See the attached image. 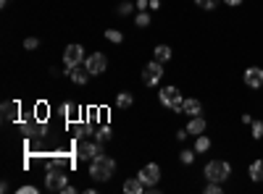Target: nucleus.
<instances>
[{"label": "nucleus", "instance_id": "1", "mask_svg": "<svg viewBox=\"0 0 263 194\" xmlns=\"http://www.w3.org/2000/svg\"><path fill=\"white\" fill-rule=\"evenodd\" d=\"M116 174V160L108 155H98L95 160H90V176L95 181H108Z\"/></svg>", "mask_w": 263, "mask_h": 194}, {"label": "nucleus", "instance_id": "2", "mask_svg": "<svg viewBox=\"0 0 263 194\" xmlns=\"http://www.w3.org/2000/svg\"><path fill=\"white\" fill-rule=\"evenodd\" d=\"M203 176H205V181L224 184V181L232 176V165H229L227 160H211V163L203 168Z\"/></svg>", "mask_w": 263, "mask_h": 194}, {"label": "nucleus", "instance_id": "3", "mask_svg": "<svg viewBox=\"0 0 263 194\" xmlns=\"http://www.w3.org/2000/svg\"><path fill=\"white\" fill-rule=\"evenodd\" d=\"M158 100H161V105L163 107H171L174 113H182V92L177 90V87H163L161 92H158Z\"/></svg>", "mask_w": 263, "mask_h": 194}, {"label": "nucleus", "instance_id": "4", "mask_svg": "<svg viewBox=\"0 0 263 194\" xmlns=\"http://www.w3.org/2000/svg\"><path fill=\"white\" fill-rule=\"evenodd\" d=\"M66 184H69V176L63 174V168L50 165V168H48V176H45V186H48L50 191H63Z\"/></svg>", "mask_w": 263, "mask_h": 194}, {"label": "nucleus", "instance_id": "5", "mask_svg": "<svg viewBox=\"0 0 263 194\" xmlns=\"http://www.w3.org/2000/svg\"><path fill=\"white\" fill-rule=\"evenodd\" d=\"M87 60V55H84V48L82 45H69L63 50V66L66 69H77V66H82V63Z\"/></svg>", "mask_w": 263, "mask_h": 194}, {"label": "nucleus", "instance_id": "6", "mask_svg": "<svg viewBox=\"0 0 263 194\" xmlns=\"http://www.w3.org/2000/svg\"><path fill=\"white\" fill-rule=\"evenodd\" d=\"M161 76H163V63L161 60H150L142 69V84H147V87H156L161 81Z\"/></svg>", "mask_w": 263, "mask_h": 194}, {"label": "nucleus", "instance_id": "7", "mask_svg": "<svg viewBox=\"0 0 263 194\" xmlns=\"http://www.w3.org/2000/svg\"><path fill=\"white\" fill-rule=\"evenodd\" d=\"M84 69L90 71L92 76H100V74L108 69V58H105L103 53H92V55H87V60H84Z\"/></svg>", "mask_w": 263, "mask_h": 194}, {"label": "nucleus", "instance_id": "8", "mask_svg": "<svg viewBox=\"0 0 263 194\" xmlns=\"http://www.w3.org/2000/svg\"><path fill=\"white\" fill-rule=\"evenodd\" d=\"M140 181L147 186V189H156V184L161 181V168L156 163H147L142 170H140Z\"/></svg>", "mask_w": 263, "mask_h": 194}, {"label": "nucleus", "instance_id": "9", "mask_svg": "<svg viewBox=\"0 0 263 194\" xmlns=\"http://www.w3.org/2000/svg\"><path fill=\"white\" fill-rule=\"evenodd\" d=\"M77 155H79V160H95L98 155H103V149H100V144H92V142H79Z\"/></svg>", "mask_w": 263, "mask_h": 194}, {"label": "nucleus", "instance_id": "10", "mask_svg": "<svg viewBox=\"0 0 263 194\" xmlns=\"http://www.w3.org/2000/svg\"><path fill=\"white\" fill-rule=\"evenodd\" d=\"M245 84L248 87H253V90H260L263 87V69H258V66H250L248 71H245Z\"/></svg>", "mask_w": 263, "mask_h": 194}, {"label": "nucleus", "instance_id": "11", "mask_svg": "<svg viewBox=\"0 0 263 194\" xmlns=\"http://www.w3.org/2000/svg\"><path fill=\"white\" fill-rule=\"evenodd\" d=\"M187 134H190V137L205 134V118H203V116H192L190 123H187Z\"/></svg>", "mask_w": 263, "mask_h": 194}, {"label": "nucleus", "instance_id": "12", "mask_svg": "<svg viewBox=\"0 0 263 194\" xmlns=\"http://www.w3.org/2000/svg\"><path fill=\"white\" fill-rule=\"evenodd\" d=\"M182 113L190 116V118H192V116H200V113H203V102H200V100H195V97L184 100V102H182Z\"/></svg>", "mask_w": 263, "mask_h": 194}, {"label": "nucleus", "instance_id": "13", "mask_svg": "<svg viewBox=\"0 0 263 194\" xmlns=\"http://www.w3.org/2000/svg\"><path fill=\"white\" fill-rule=\"evenodd\" d=\"M69 74H71V81H74V84H79V87H82V84H87V81H90V76H92L90 71H87V69H82V66L71 69Z\"/></svg>", "mask_w": 263, "mask_h": 194}, {"label": "nucleus", "instance_id": "14", "mask_svg": "<svg viewBox=\"0 0 263 194\" xmlns=\"http://www.w3.org/2000/svg\"><path fill=\"white\" fill-rule=\"evenodd\" d=\"M18 116V102L16 100H6L3 102V121H13Z\"/></svg>", "mask_w": 263, "mask_h": 194}, {"label": "nucleus", "instance_id": "15", "mask_svg": "<svg viewBox=\"0 0 263 194\" xmlns=\"http://www.w3.org/2000/svg\"><path fill=\"white\" fill-rule=\"evenodd\" d=\"M145 189H147V186L140 181V176H137V179H129V181H124V191H126V194H142Z\"/></svg>", "mask_w": 263, "mask_h": 194}, {"label": "nucleus", "instance_id": "16", "mask_svg": "<svg viewBox=\"0 0 263 194\" xmlns=\"http://www.w3.org/2000/svg\"><path fill=\"white\" fill-rule=\"evenodd\" d=\"M250 179H253V181H263V158L250 165Z\"/></svg>", "mask_w": 263, "mask_h": 194}, {"label": "nucleus", "instance_id": "17", "mask_svg": "<svg viewBox=\"0 0 263 194\" xmlns=\"http://www.w3.org/2000/svg\"><path fill=\"white\" fill-rule=\"evenodd\" d=\"M24 134L27 137H42V134H45V126H42V123H37V126L34 123H27L24 126Z\"/></svg>", "mask_w": 263, "mask_h": 194}, {"label": "nucleus", "instance_id": "18", "mask_svg": "<svg viewBox=\"0 0 263 194\" xmlns=\"http://www.w3.org/2000/svg\"><path fill=\"white\" fill-rule=\"evenodd\" d=\"M208 149H211V139L205 134H200L195 139V153H208Z\"/></svg>", "mask_w": 263, "mask_h": 194}, {"label": "nucleus", "instance_id": "19", "mask_svg": "<svg viewBox=\"0 0 263 194\" xmlns=\"http://www.w3.org/2000/svg\"><path fill=\"white\" fill-rule=\"evenodd\" d=\"M132 102H135V97H132L129 92H119L116 95V105L119 107H132Z\"/></svg>", "mask_w": 263, "mask_h": 194}, {"label": "nucleus", "instance_id": "20", "mask_svg": "<svg viewBox=\"0 0 263 194\" xmlns=\"http://www.w3.org/2000/svg\"><path fill=\"white\" fill-rule=\"evenodd\" d=\"M168 58H171V48H168V45H158V48H156V60L166 63Z\"/></svg>", "mask_w": 263, "mask_h": 194}, {"label": "nucleus", "instance_id": "21", "mask_svg": "<svg viewBox=\"0 0 263 194\" xmlns=\"http://www.w3.org/2000/svg\"><path fill=\"white\" fill-rule=\"evenodd\" d=\"M135 21H137V27H140V29H142V27H150V13H147V11H140Z\"/></svg>", "mask_w": 263, "mask_h": 194}, {"label": "nucleus", "instance_id": "22", "mask_svg": "<svg viewBox=\"0 0 263 194\" xmlns=\"http://www.w3.org/2000/svg\"><path fill=\"white\" fill-rule=\"evenodd\" d=\"M195 3H197V8H203V11H213L218 6V0H195Z\"/></svg>", "mask_w": 263, "mask_h": 194}, {"label": "nucleus", "instance_id": "23", "mask_svg": "<svg viewBox=\"0 0 263 194\" xmlns=\"http://www.w3.org/2000/svg\"><path fill=\"white\" fill-rule=\"evenodd\" d=\"M195 155H197L195 149H184V153H179V160H182L184 165H190V163L195 160Z\"/></svg>", "mask_w": 263, "mask_h": 194}, {"label": "nucleus", "instance_id": "24", "mask_svg": "<svg viewBox=\"0 0 263 194\" xmlns=\"http://www.w3.org/2000/svg\"><path fill=\"white\" fill-rule=\"evenodd\" d=\"M224 189H221V184H218V181H208L205 184V194H221Z\"/></svg>", "mask_w": 263, "mask_h": 194}, {"label": "nucleus", "instance_id": "25", "mask_svg": "<svg viewBox=\"0 0 263 194\" xmlns=\"http://www.w3.org/2000/svg\"><path fill=\"white\" fill-rule=\"evenodd\" d=\"M74 111H77V105H74V102H63L58 113H61V116H66V118H69V116H71Z\"/></svg>", "mask_w": 263, "mask_h": 194}, {"label": "nucleus", "instance_id": "26", "mask_svg": "<svg viewBox=\"0 0 263 194\" xmlns=\"http://www.w3.org/2000/svg\"><path fill=\"white\" fill-rule=\"evenodd\" d=\"M253 139H260L263 137V121H253Z\"/></svg>", "mask_w": 263, "mask_h": 194}, {"label": "nucleus", "instance_id": "27", "mask_svg": "<svg viewBox=\"0 0 263 194\" xmlns=\"http://www.w3.org/2000/svg\"><path fill=\"white\" fill-rule=\"evenodd\" d=\"M105 39H111V42H121V39H124V34H121V32H116V29H108V32H105Z\"/></svg>", "mask_w": 263, "mask_h": 194}, {"label": "nucleus", "instance_id": "28", "mask_svg": "<svg viewBox=\"0 0 263 194\" xmlns=\"http://www.w3.org/2000/svg\"><path fill=\"white\" fill-rule=\"evenodd\" d=\"M24 48H27V50H37V48H40V39H37V37H29V39L24 42Z\"/></svg>", "mask_w": 263, "mask_h": 194}, {"label": "nucleus", "instance_id": "29", "mask_svg": "<svg viewBox=\"0 0 263 194\" xmlns=\"http://www.w3.org/2000/svg\"><path fill=\"white\" fill-rule=\"evenodd\" d=\"M132 8H137V6H132V3H121V6H119V13H121V16H126V13H132Z\"/></svg>", "mask_w": 263, "mask_h": 194}, {"label": "nucleus", "instance_id": "30", "mask_svg": "<svg viewBox=\"0 0 263 194\" xmlns=\"http://www.w3.org/2000/svg\"><path fill=\"white\" fill-rule=\"evenodd\" d=\"M95 137H98V139H108V137H111V128H108V126H103V128H100V132H98Z\"/></svg>", "mask_w": 263, "mask_h": 194}, {"label": "nucleus", "instance_id": "31", "mask_svg": "<svg viewBox=\"0 0 263 194\" xmlns=\"http://www.w3.org/2000/svg\"><path fill=\"white\" fill-rule=\"evenodd\" d=\"M34 191H37V186H29V184H24L18 189V194H34Z\"/></svg>", "mask_w": 263, "mask_h": 194}, {"label": "nucleus", "instance_id": "32", "mask_svg": "<svg viewBox=\"0 0 263 194\" xmlns=\"http://www.w3.org/2000/svg\"><path fill=\"white\" fill-rule=\"evenodd\" d=\"M137 8H140V11H145V8H150V0H137Z\"/></svg>", "mask_w": 263, "mask_h": 194}, {"label": "nucleus", "instance_id": "33", "mask_svg": "<svg viewBox=\"0 0 263 194\" xmlns=\"http://www.w3.org/2000/svg\"><path fill=\"white\" fill-rule=\"evenodd\" d=\"M224 3H227V6H242L245 0H224Z\"/></svg>", "mask_w": 263, "mask_h": 194}, {"label": "nucleus", "instance_id": "34", "mask_svg": "<svg viewBox=\"0 0 263 194\" xmlns=\"http://www.w3.org/2000/svg\"><path fill=\"white\" fill-rule=\"evenodd\" d=\"M74 191H77V189H74L71 184H66V186H63V194H74Z\"/></svg>", "mask_w": 263, "mask_h": 194}, {"label": "nucleus", "instance_id": "35", "mask_svg": "<svg viewBox=\"0 0 263 194\" xmlns=\"http://www.w3.org/2000/svg\"><path fill=\"white\" fill-rule=\"evenodd\" d=\"M242 123H245V126H248V123H253V116H250V113H245V116H242Z\"/></svg>", "mask_w": 263, "mask_h": 194}, {"label": "nucleus", "instance_id": "36", "mask_svg": "<svg viewBox=\"0 0 263 194\" xmlns=\"http://www.w3.org/2000/svg\"><path fill=\"white\" fill-rule=\"evenodd\" d=\"M6 3H8V0H0V6H6Z\"/></svg>", "mask_w": 263, "mask_h": 194}]
</instances>
